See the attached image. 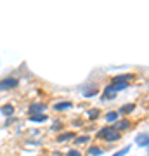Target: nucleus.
Segmentation results:
<instances>
[{
  "label": "nucleus",
  "mask_w": 149,
  "mask_h": 156,
  "mask_svg": "<svg viewBox=\"0 0 149 156\" xmlns=\"http://www.w3.org/2000/svg\"><path fill=\"white\" fill-rule=\"evenodd\" d=\"M95 137L104 140V142H118V140L122 139V132H118L115 128V125H104L102 128L97 130Z\"/></svg>",
  "instance_id": "1"
},
{
  "label": "nucleus",
  "mask_w": 149,
  "mask_h": 156,
  "mask_svg": "<svg viewBox=\"0 0 149 156\" xmlns=\"http://www.w3.org/2000/svg\"><path fill=\"white\" fill-rule=\"evenodd\" d=\"M19 87V80L16 76H5L0 80V92H7V90H14Z\"/></svg>",
  "instance_id": "2"
},
{
  "label": "nucleus",
  "mask_w": 149,
  "mask_h": 156,
  "mask_svg": "<svg viewBox=\"0 0 149 156\" xmlns=\"http://www.w3.org/2000/svg\"><path fill=\"white\" fill-rule=\"evenodd\" d=\"M116 95H118V90L113 83H108L102 90V101H113L116 99Z\"/></svg>",
  "instance_id": "3"
},
{
  "label": "nucleus",
  "mask_w": 149,
  "mask_h": 156,
  "mask_svg": "<svg viewBox=\"0 0 149 156\" xmlns=\"http://www.w3.org/2000/svg\"><path fill=\"white\" fill-rule=\"evenodd\" d=\"M135 75L132 73H122V75H115L111 78V83H122V82H127V83H132Z\"/></svg>",
  "instance_id": "4"
},
{
  "label": "nucleus",
  "mask_w": 149,
  "mask_h": 156,
  "mask_svg": "<svg viewBox=\"0 0 149 156\" xmlns=\"http://www.w3.org/2000/svg\"><path fill=\"white\" fill-rule=\"evenodd\" d=\"M55 113H62V111H68V109H73V102L71 101H59L52 106Z\"/></svg>",
  "instance_id": "5"
},
{
  "label": "nucleus",
  "mask_w": 149,
  "mask_h": 156,
  "mask_svg": "<svg viewBox=\"0 0 149 156\" xmlns=\"http://www.w3.org/2000/svg\"><path fill=\"white\" fill-rule=\"evenodd\" d=\"M44 109H47V104L45 102H31L30 104V109H28V115L31 116V115H40V113H44Z\"/></svg>",
  "instance_id": "6"
},
{
  "label": "nucleus",
  "mask_w": 149,
  "mask_h": 156,
  "mask_svg": "<svg viewBox=\"0 0 149 156\" xmlns=\"http://www.w3.org/2000/svg\"><path fill=\"white\" fill-rule=\"evenodd\" d=\"M76 135H75V132H59V134L55 135V142H68V140L75 139Z\"/></svg>",
  "instance_id": "7"
},
{
  "label": "nucleus",
  "mask_w": 149,
  "mask_h": 156,
  "mask_svg": "<svg viewBox=\"0 0 149 156\" xmlns=\"http://www.w3.org/2000/svg\"><path fill=\"white\" fill-rule=\"evenodd\" d=\"M130 127H132V123H130V120H127V118H122V120H118V122L115 123V128L118 130V132H123V130H128Z\"/></svg>",
  "instance_id": "8"
},
{
  "label": "nucleus",
  "mask_w": 149,
  "mask_h": 156,
  "mask_svg": "<svg viewBox=\"0 0 149 156\" xmlns=\"http://www.w3.org/2000/svg\"><path fill=\"white\" fill-rule=\"evenodd\" d=\"M133 109H135V102H127V104H123L120 109H118V113L120 115H130V113H133Z\"/></svg>",
  "instance_id": "9"
},
{
  "label": "nucleus",
  "mask_w": 149,
  "mask_h": 156,
  "mask_svg": "<svg viewBox=\"0 0 149 156\" xmlns=\"http://www.w3.org/2000/svg\"><path fill=\"white\" fill-rule=\"evenodd\" d=\"M97 94H99V87L97 85H90V87H87L83 90V97H87V99H90V97H94Z\"/></svg>",
  "instance_id": "10"
},
{
  "label": "nucleus",
  "mask_w": 149,
  "mask_h": 156,
  "mask_svg": "<svg viewBox=\"0 0 149 156\" xmlns=\"http://www.w3.org/2000/svg\"><path fill=\"white\" fill-rule=\"evenodd\" d=\"M120 116H122V115H120L118 111H108L104 115V120L108 123H116L118 120H120Z\"/></svg>",
  "instance_id": "11"
},
{
  "label": "nucleus",
  "mask_w": 149,
  "mask_h": 156,
  "mask_svg": "<svg viewBox=\"0 0 149 156\" xmlns=\"http://www.w3.org/2000/svg\"><path fill=\"white\" fill-rule=\"evenodd\" d=\"M90 139H92V137L88 134H82V135H76L73 140H75V146H83V144H88Z\"/></svg>",
  "instance_id": "12"
},
{
  "label": "nucleus",
  "mask_w": 149,
  "mask_h": 156,
  "mask_svg": "<svg viewBox=\"0 0 149 156\" xmlns=\"http://www.w3.org/2000/svg\"><path fill=\"white\" fill-rule=\"evenodd\" d=\"M0 111H2V115L5 118H11L14 113H16V109H14V106L12 104H4V106L0 108Z\"/></svg>",
  "instance_id": "13"
},
{
  "label": "nucleus",
  "mask_w": 149,
  "mask_h": 156,
  "mask_svg": "<svg viewBox=\"0 0 149 156\" xmlns=\"http://www.w3.org/2000/svg\"><path fill=\"white\" fill-rule=\"evenodd\" d=\"M135 142H137L140 147H149V134H140V135H137Z\"/></svg>",
  "instance_id": "14"
},
{
  "label": "nucleus",
  "mask_w": 149,
  "mask_h": 156,
  "mask_svg": "<svg viewBox=\"0 0 149 156\" xmlns=\"http://www.w3.org/2000/svg\"><path fill=\"white\" fill-rule=\"evenodd\" d=\"M85 115H87V118L90 120V122H95V120L101 116V109H97V108H90Z\"/></svg>",
  "instance_id": "15"
},
{
  "label": "nucleus",
  "mask_w": 149,
  "mask_h": 156,
  "mask_svg": "<svg viewBox=\"0 0 149 156\" xmlns=\"http://www.w3.org/2000/svg\"><path fill=\"white\" fill-rule=\"evenodd\" d=\"M102 153L104 151L99 146H88V149H87V156H101Z\"/></svg>",
  "instance_id": "16"
},
{
  "label": "nucleus",
  "mask_w": 149,
  "mask_h": 156,
  "mask_svg": "<svg viewBox=\"0 0 149 156\" xmlns=\"http://www.w3.org/2000/svg\"><path fill=\"white\" fill-rule=\"evenodd\" d=\"M49 116L45 115V113H40V115H31L30 116V122L31 123H42V122H47Z\"/></svg>",
  "instance_id": "17"
},
{
  "label": "nucleus",
  "mask_w": 149,
  "mask_h": 156,
  "mask_svg": "<svg viewBox=\"0 0 149 156\" xmlns=\"http://www.w3.org/2000/svg\"><path fill=\"white\" fill-rule=\"evenodd\" d=\"M132 149V147H130V146H125V147H123V149H120V151H116L115 154H111V156H125L128 153V151Z\"/></svg>",
  "instance_id": "18"
},
{
  "label": "nucleus",
  "mask_w": 149,
  "mask_h": 156,
  "mask_svg": "<svg viewBox=\"0 0 149 156\" xmlns=\"http://www.w3.org/2000/svg\"><path fill=\"white\" fill-rule=\"evenodd\" d=\"M116 87V90L118 92H122V90H125V89H128L130 87V83H127V82H122V83H113Z\"/></svg>",
  "instance_id": "19"
},
{
  "label": "nucleus",
  "mask_w": 149,
  "mask_h": 156,
  "mask_svg": "<svg viewBox=\"0 0 149 156\" xmlns=\"http://www.w3.org/2000/svg\"><path fill=\"white\" fill-rule=\"evenodd\" d=\"M66 156H83V154H82V151H78V149L73 147V149H68L66 151Z\"/></svg>",
  "instance_id": "20"
},
{
  "label": "nucleus",
  "mask_w": 149,
  "mask_h": 156,
  "mask_svg": "<svg viewBox=\"0 0 149 156\" xmlns=\"http://www.w3.org/2000/svg\"><path fill=\"white\" fill-rule=\"evenodd\" d=\"M50 128H52L54 132H59V130L62 132V122H54V125H52Z\"/></svg>",
  "instance_id": "21"
},
{
  "label": "nucleus",
  "mask_w": 149,
  "mask_h": 156,
  "mask_svg": "<svg viewBox=\"0 0 149 156\" xmlns=\"http://www.w3.org/2000/svg\"><path fill=\"white\" fill-rule=\"evenodd\" d=\"M49 156H52V154H49Z\"/></svg>",
  "instance_id": "22"
},
{
  "label": "nucleus",
  "mask_w": 149,
  "mask_h": 156,
  "mask_svg": "<svg viewBox=\"0 0 149 156\" xmlns=\"http://www.w3.org/2000/svg\"><path fill=\"white\" fill-rule=\"evenodd\" d=\"M147 154H149V153H147Z\"/></svg>",
  "instance_id": "23"
}]
</instances>
